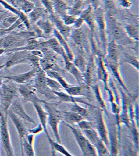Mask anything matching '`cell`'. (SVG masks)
Masks as SVG:
<instances>
[{"instance_id": "6da1fadb", "label": "cell", "mask_w": 139, "mask_h": 156, "mask_svg": "<svg viewBox=\"0 0 139 156\" xmlns=\"http://www.w3.org/2000/svg\"><path fill=\"white\" fill-rule=\"evenodd\" d=\"M105 14L108 42L113 40L121 46L130 48L135 41L128 37L124 27L115 17L114 15L106 13Z\"/></svg>"}, {"instance_id": "7a4b0ae2", "label": "cell", "mask_w": 139, "mask_h": 156, "mask_svg": "<svg viewBox=\"0 0 139 156\" xmlns=\"http://www.w3.org/2000/svg\"><path fill=\"white\" fill-rule=\"evenodd\" d=\"M94 17L97 29L98 32L99 41L102 50L103 56H105L108 38L105 20V14L104 9L99 8L94 10Z\"/></svg>"}, {"instance_id": "3957f363", "label": "cell", "mask_w": 139, "mask_h": 156, "mask_svg": "<svg viewBox=\"0 0 139 156\" xmlns=\"http://www.w3.org/2000/svg\"><path fill=\"white\" fill-rule=\"evenodd\" d=\"M70 37L72 38L76 45L81 51L90 54L91 50L90 42L88 33L83 26L79 29L72 30Z\"/></svg>"}, {"instance_id": "277c9868", "label": "cell", "mask_w": 139, "mask_h": 156, "mask_svg": "<svg viewBox=\"0 0 139 156\" xmlns=\"http://www.w3.org/2000/svg\"><path fill=\"white\" fill-rule=\"evenodd\" d=\"M0 115V138L3 148L7 156H14V152L8 130L7 115Z\"/></svg>"}, {"instance_id": "5b68a950", "label": "cell", "mask_w": 139, "mask_h": 156, "mask_svg": "<svg viewBox=\"0 0 139 156\" xmlns=\"http://www.w3.org/2000/svg\"><path fill=\"white\" fill-rule=\"evenodd\" d=\"M18 95L16 89L12 86L4 84L0 89V100L6 113Z\"/></svg>"}, {"instance_id": "8992f818", "label": "cell", "mask_w": 139, "mask_h": 156, "mask_svg": "<svg viewBox=\"0 0 139 156\" xmlns=\"http://www.w3.org/2000/svg\"><path fill=\"white\" fill-rule=\"evenodd\" d=\"M49 19V20L55 26V28L59 33L66 41H67L72 33V29L71 27L65 25L63 22L61 18L55 13L50 14Z\"/></svg>"}, {"instance_id": "52a82bcc", "label": "cell", "mask_w": 139, "mask_h": 156, "mask_svg": "<svg viewBox=\"0 0 139 156\" xmlns=\"http://www.w3.org/2000/svg\"><path fill=\"white\" fill-rule=\"evenodd\" d=\"M94 12V8L90 4H89L82 11L80 16L84 19V22L88 25L92 34L94 36L96 28Z\"/></svg>"}, {"instance_id": "ba28073f", "label": "cell", "mask_w": 139, "mask_h": 156, "mask_svg": "<svg viewBox=\"0 0 139 156\" xmlns=\"http://www.w3.org/2000/svg\"><path fill=\"white\" fill-rule=\"evenodd\" d=\"M122 48L123 47L118 45L114 41H109L107 43L105 58L114 62H119Z\"/></svg>"}, {"instance_id": "9c48e42d", "label": "cell", "mask_w": 139, "mask_h": 156, "mask_svg": "<svg viewBox=\"0 0 139 156\" xmlns=\"http://www.w3.org/2000/svg\"><path fill=\"white\" fill-rule=\"evenodd\" d=\"M7 113L10 117L16 128L19 138H20V144H21L23 140L26 137L27 135L29 134L28 130H27L25 124H24L22 121L20 119L19 116L17 115L11 110L8 111Z\"/></svg>"}, {"instance_id": "30bf717a", "label": "cell", "mask_w": 139, "mask_h": 156, "mask_svg": "<svg viewBox=\"0 0 139 156\" xmlns=\"http://www.w3.org/2000/svg\"><path fill=\"white\" fill-rule=\"evenodd\" d=\"M19 92L25 102H31L33 104L43 102V100L38 98L33 89L29 87L25 86H21L19 89Z\"/></svg>"}, {"instance_id": "8fae6325", "label": "cell", "mask_w": 139, "mask_h": 156, "mask_svg": "<svg viewBox=\"0 0 139 156\" xmlns=\"http://www.w3.org/2000/svg\"><path fill=\"white\" fill-rule=\"evenodd\" d=\"M11 111L14 112L19 118L27 120L30 122L35 123L34 119L30 117L25 112L23 105L17 100H14L10 106ZM9 107V108H10Z\"/></svg>"}, {"instance_id": "7c38bea8", "label": "cell", "mask_w": 139, "mask_h": 156, "mask_svg": "<svg viewBox=\"0 0 139 156\" xmlns=\"http://www.w3.org/2000/svg\"><path fill=\"white\" fill-rule=\"evenodd\" d=\"M33 105L34 107L36 109L37 113L38 114V118L40 121L41 124L43 126V130L45 132L47 137L49 139L50 138V137L49 133H48L47 126V121H48V116L49 114L45 111L43 107L40 105H39L38 103H34Z\"/></svg>"}, {"instance_id": "4fadbf2b", "label": "cell", "mask_w": 139, "mask_h": 156, "mask_svg": "<svg viewBox=\"0 0 139 156\" xmlns=\"http://www.w3.org/2000/svg\"><path fill=\"white\" fill-rule=\"evenodd\" d=\"M43 44L50 48L58 55H61L62 58L67 56L65 50L59 44V42L55 37L50 39L49 40L43 43Z\"/></svg>"}, {"instance_id": "5bb4252c", "label": "cell", "mask_w": 139, "mask_h": 156, "mask_svg": "<svg viewBox=\"0 0 139 156\" xmlns=\"http://www.w3.org/2000/svg\"><path fill=\"white\" fill-rule=\"evenodd\" d=\"M53 33H54L55 38H56V39L57 40L59 44H60V45L62 47V48L65 50L68 58L71 61H73V59L74 58V55H73V52L71 50L70 46L69 45L67 42H66L67 41H66L64 38V37L59 33V31L57 30L55 28H54Z\"/></svg>"}, {"instance_id": "9a60e30c", "label": "cell", "mask_w": 139, "mask_h": 156, "mask_svg": "<svg viewBox=\"0 0 139 156\" xmlns=\"http://www.w3.org/2000/svg\"><path fill=\"white\" fill-rule=\"evenodd\" d=\"M14 8H19L26 12L34 9V4L28 0H5Z\"/></svg>"}, {"instance_id": "2e32d148", "label": "cell", "mask_w": 139, "mask_h": 156, "mask_svg": "<svg viewBox=\"0 0 139 156\" xmlns=\"http://www.w3.org/2000/svg\"><path fill=\"white\" fill-rule=\"evenodd\" d=\"M36 70H32L25 73L16 75L5 77V78L11 80L18 84H25L28 83L33 77L35 76Z\"/></svg>"}, {"instance_id": "e0dca14e", "label": "cell", "mask_w": 139, "mask_h": 156, "mask_svg": "<svg viewBox=\"0 0 139 156\" xmlns=\"http://www.w3.org/2000/svg\"><path fill=\"white\" fill-rule=\"evenodd\" d=\"M54 5V13L60 18L68 14L70 7L64 0H52Z\"/></svg>"}, {"instance_id": "ac0fdd59", "label": "cell", "mask_w": 139, "mask_h": 156, "mask_svg": "<svg viewBox=\"0 0 139 156\" xmlns=\"http://www.w3.org/2000/svg\"><path fill=\"white\" fill-rule=\"evenodd\" d=\"M124 27L129 38L134 41H139L138 24L126 23Z\"/></svg>"}, {"instance_id": "d6986e66", "label": "cell", "mask_w": 139, "mask_h": 156, "mask_svg": "<svg viewBox=\"0 0 139 156\" xmlns=\"http://www.w3.org/2000/svg\"><path fill=\"white\" fill-rule=\"evenodd\" d=\"M49 124L54 132L55 137L59 142H60V136L58 130V125L60 122V119L57 116L52 113L51 111H49Z\"/></svg>"}, {"instance_id": "ffe728a7", "label": "cell", "mask_w": 139, "mask_h": 156, "mask_svg": "<svg viewBox=\"0 0 139 156\" xmlns=\"http://www.w3.org/2000/svg\"><path fill=\"white\" fill-rule=\"evenodd\" d=\"M105 13L114 15L117 12L116 5L115 0H102Z\"/></svg>"}, {"instance_id": "44dd1931", "label": "cell", "mask_w": 139, "mask_h": 156, "mask_svg": "<svg viewBox=\"0 0 139 156\" xmlns=\"http://www.w3.org/2000/svg\"><path fill=\"white\" fill-rule=\"evenodd\" d=\"M21 149L22 154H23V155H24V153L27 156H35L33 144L29 142L25 137L21 144Z\"/></svg>"}, {"instance_id": "7402d4cb", "label": "cell", "mask_w": 139, "mask_h": 156, "mask_svg": "<svg viewBox=\"0 0 139 156\" xmlns=\"http://www.w3.org/2000/svg\"><path fill=\"white\" fill-rule=\"evenodd\" d=\"M38 24L45 34L50 35L53 33L54 27L50 20H40L38 22Z\"/></svg>"}, {"instance_id": "603a6c76", "label": "cell", "mask_w": 139, "mask_h": 156, "mask_svg": "<svg viewBox=\"0 0 139 156\" xmlns=\"http://www.w3.org/2000/svg\"><path fill=\"white\" fill-rule=\"evenodd\" d=\"M73 64L77 69L82 72H84L86 70L87 63L86 60L82 55H78L73 59Z\"/></svg>"}, {"instance_id": "cb8c5ba5", "label": "cell", "mask_w": 139, "mask_h": 156, "mask_svg": "<svg viewBox=\"0 0 139 156\" xmlns=\"http://www.w3.org/2000/svg\"><path fill=\"white\" fill-rule=\"evenodd\" d=\"M123 62L134 66L137 71L139 70L138 58L128 53H124Z\"/></svg>"}, {"instance_id": "d4e9b609", "label": "cell", "mask_w": 139, "mask_h": 156, "mask_svg": "<svg viewBox=\"0 0 139 156\" xmlns=\"http://www.w3.org/2000/svg\"><path fill=\"white\" fill-rule=\"evenodd\" d=\"M64 115L66 120L70 123L80 122L83 119L81 115L74 112H65Z\"/></svg>"}, {"instance_id": "484cf974", "label": "cell", "mask_w": 139, "mask_h": 156, "mask_svg": "<svg viewBox=\"0 0 139 156\" xmlns=\"http://www.w3.org/2000/svg\"><path fill=\"white\" fill-rule=\"evenodd\" d=\"M73 131V133H74L75 135L77 141H78L80 146L81 147L83 152H84V154L86 153L87 146L88 141L84 138V136L81 134H80V133L77 131V130L74 129Z\"/></svg>"}, {"instance_id": "4316f807", "label": "cell", "mask_w": 139, "mask_h": 156, "mask_svg": "<svg viewBox=\"0 0 139 156\" xmlns=\"http://www.w3.org/2000/svg\"><path fill=\"white\" fill-rule=\"evenodd\" d=\"M49 140V142L50 143L52 148L53 149L59 151V152H61V153L63 154L66 156H71V155L70 154V153L66 151L65 147L63 146H61L60 144L57 143L53 141L51 138L48 139Z\"/></svg>"}, {"instance_id": "83f0119b", "label": "cell", "mask_w": 139, "mask_h": 156, "mask_svg": "<svg viewBox=\"0 0 139 156\" xmlns=\"http://www.w3.org/2000/svg\"><path fill=\"white\" fill-rule=\"evenodd\" d=\"M61 18L63 22L65 25L71 26L72 25H73L77 17V16L67 14L64 15Z\"/></svg>"}, {"instance_id": "f1b7e54d", "label": "cell", "mask_w": 139, "mask_h": 156, "mask_svg": "<svg viewBox=\"0 0 139 156\" xmlns=\"http://www.w3.org/2000/svg\"><path fill=\"white\" fill-rule=\"evenodd\" d=\"M42 4L49 14H54V5L52 0H41Z\"/></svg>"}, {"instance_id": "f546056e", "label": "cell", "mask_w": 139, "mask_h": 156, "mask_svg": "<svg viewBox=\"0 0 139 156\" xmlns=\"http://www.w3.org/2000/svg\"><path fill=\"white\" fill-rule=\"evenodd\" d=\"M46 84L49 88L54 90H59L61 88L60 84L50 78H46Z\"/></svg>"}, {"instance_id": "4dcf8cb0", "label": "cell", "mask_w": 139, "mask_h": 156, "mask_svg": "<svg viewBox=\"0 0 139 156\" xmlns=\"http://www.w3.org/2000/svg\"><path fill=\"white\" fill-rule=\"evenodd\" d=\"M119 5L124 9L128 10L131 8L132 4L129 0H117Z\"/></svg>"}, {"instance_id": "1f68e13d", "label": "cell", "mask_w": 139, "mask_h": 156, "mask_svg": "<svg viewBox=\"0 0 139 156\" xmlns=\"http://www.w3.org/2000/svg\"><path fill=\"white\" fill-rule=\"evenodd\" d=\"M98 130L103 140L106 141L107 140V132L102 122L99 124Z\"/></svg>"}, {"instance_id": "d6a6232c", "label": "cell", "mask_w": 139, "mask_h": 156, "mask_svg": "<svg viewBox=\"0 0 139 156\" xmlns=\"http://www.w3.org/2000/svg\"><path fill=\"white\" fill-rule=\"evenodd\" d=\"M72 110L74 112H76L80 115H86L87 111L85 109L78 106L77 104H75L72 107Z\"/></svg>"}, {"instance_id": "836d02e7", "label": "cell", "mask_w": 139, "mask_h": 156, "mask_svg": "<svg viewBox=\"0 0 139 156\" xmlns=\"http://www.w3.org/2000/svg\"><path fill=\"white\" fill-rule=\"evenodd\" d=\"M66 90L70 95H78L81 92V88L79 87H72L71 88H67Z\"/></svg>"}, {"instance_id": "e575fe53", "label": "cell", "mask_w": 139, "mask_h": 156, "mask_svg": "<svg viewBox=\"0 0 139 156\" xmlns=\"http://www.w3.org/2000/svg\"><path fill=\"white\" fill-rule=\"evenodd\" d=\"M101 0H87L85 2L87 5L90 4L94 8V10L100 8Z\"/></svg>"}, {"instance_id": "d590c367", "label": "cell", "mask_w": 139, "mask_h": 156, "mask_svg": "<svg viewBox=\"0 0 139 156\" xmlns=\"http://www.w3.org/2000/svg\"><path fill=\"white\" fill-rule=\"evenodd\" d=\"M84 20L83 18L79 16L77 18L73 24V26L74 27V29L80 28L84 25Z\"/></svg>"}, {"instance_id": "8d00e7d4", "label": "cell", "mask_w": 139, "mask_h": 156, "mask_svg": "<svg viewBox=\"0 0 139 156\" xmlns=\"http://www.w3.org/2000/svg\"><path fill=\"white\" fill-rule=\"evenodd\" d=\"M54 94H56L60 98L63 100L65 101H72V98L62 92H59L54 91Z\"/></svg>"}, {"instance_id": "74e56055", "label": "cell", "mask_w": 139, "mask_h": 156, "mask_svg": "<svg viewBox=\"0 0 139 156\" xmlns=\"http://www.w3.org/2000/svg\"><path fill=\"white\" fill-rule=\"evenodd\" d=\"M43 126H42L41 124H40L37 127L28 130V132L30 133L36 134L40 133L41 132L43 131Z\"/></svg>"}, {"instance_id": "f35d334b", "label": "cell", "mask_w": 139, "mask_h": 156, "mask_svg": "<svg viewBox=\"0 0 139 156\" xmlns=\"http://www.w3.org/2000/svg\"><path fill=\"white\" fill-rule=\"evenodd\" d=\"M87 135L88 137L89 138V139L93 142H95L96 141L97 136L94 132L91 131V130H87Z\"/></svg>"}, {"instance_id": "ab89813d", "label": "cell", "mask_w": 139, "mask_h": 156, "mask_svg": "<svg viewBox=\"0 0 139 156\" xmlns=\"http://www.w3.org/2000/svg\"><path fill=\"white\" fill-rule=\"evenodd\" d=\"M130 49H132L136 53L137 55L139 54V41H135L133 45L129 48Z\"/></svg>"}, {"instance_id": "60d3db41", "label": "cell", "mask_w": 139, "mask_h": 156, "mask_svg": "<svg viewBox=\"0 0 139 156\" xmlns=\"http://www.w3.org/2000/svg\"><path fill=\"white\" fill-rule=\"evenodd\" d=\"M79 125L80 127L83 129H90L91 127L90 124L87 122H84V121H81L80 122Z\"/></svg>"}, {"instance_id": "b9f144b4", "label": "cell", "mask_w": 139, "mask_h": 156, "mask_svg": "<svg viewBox=\"0 0 139 156\" xmlns=\"http://www.w3.org/2000/svg\"><path fill=\"white\" fill-rule=\"evenodd\" d=\"M70 7L72 6L76 0H64Z\"/></svg>"}, {"instance_id": "7bdbcfd3", "label": "cell", "mask_w": 139, "mask_h": 156, "mask_svg": "<svg viewBox=\"0 0 139 156\" xmlns=\"http://www.w3.org/2000/svg\"><path fill=\"white\" fill-rule=\"evenodd\" d=\"M7 31L5 30H2V29H0V36H3L6 33Z\"/></svg>"}, {"instance_id": "ee69618b", "label": "cell", "mask_w": 139, "mask_h": 156, "mask_svg": "<svg viewBox=\"0 0 139 156\" xmlns=\"http://www.w3.org/2000/svg\"><path fill=\"white\" fill-rule=\"evenodd\" d=\"M83 1H84V2H85V1H86L87 0H82Z\"/></svg>"}]
</instances>
